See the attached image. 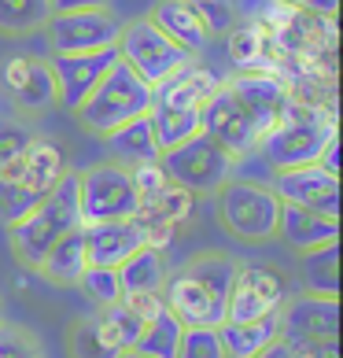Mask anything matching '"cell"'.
Listing matches in <instances>:
<instances>
[{"label": "cell", "mask_w": 343, "mask_h": 358, "mask_svg": "<svg viewBox=\"0 0 343 358\" xmlns=\"http://www.w3.org/2000/svg\"><path fill=\"white\" fill-rule=\"evenodd\" d=\"M236 266H240L236 259L214 255V251L210 255H196L177 273H166L163 303L184 329H192V325L218 329L226 322V303H229Z\"/></svg>", "instance_id": "1"}, {"label": "cell", "mask_w": 343, "mask_h": 358, "mask_svg": "<svg viewBox=\"0 0 343 358\" xmlns=\"http://www.w3.org/2000/svg\"><path fill=\"white\" fill-rule=\"evenodd\" d=\"M71 229H82V210H78V178L63 174L59 185L52 189L30 215H22L19 222L8 225V244L22 266L37 270L41 259L56 248Z\"/></svg>", "instance_id": "2"}, {"label": "cell", "mask_w": 343, "mask_h": 358, "mask_svg": "<svg viewBox=\"0 0 343 358\" xmlns=\"http://www.w3.org/2000/svg\"><path fill=\"white\" fill-rule=\"evenodd\" d=\"M333 137H336V122L328 111H321L318 103L288 100L281 118L258 141V152L273 170H295V166L318 163Z\"/></svg>", "instance_id": "3"}, {"label": "cell", "mask_w": 343, "mask_h": 358, "mask_svg": "<svg viewBox=\"0 0 343 358\" xmlns=\"http://www.w3.org/2000/svg\"><path fill=\"white\" fill-rule=\"evenodd\" d=\"M152 103H155V89L144 82L133 67H126V63L118 59L74 115L89 134L108 137L111 129L133 122V118H144L152 111Z\"/></svg>", "instance_id": "4"}, {"label": "cell", "mask_w": 343, "mask_h": 358, "mask_svg": "<svg viewBox=\"0 0 343 358\" xmlns=\"http://www.w3.org/2000/svg\"><path fill=\"white\" fill-rule=\"evenodd\" d=\"M233 163L229 152H221L210 137L196 134L192 141L177 144L159 155V166L170 185L192 192V196H214L226 181H233Z\"/></svg>", "instance_id": "5"}, {"label": "cell", "mask_w": 343, "mask_h": 358, "mask_svg": "<svg viewBox=\"0 0 343 358\" xmlns=\"http://www.w3.org/2000/svg\"><path fill=\"white\" fill-rule=\"evenodd\" d=\"M218 222L240 241H270L277 236V215L281 200L262 181H226L214 192Z\"/></svg>", "instance_id": "6"}, {"label": "cell", "mask_w": 343, "mask_h": 358, "mask_svg": "<svg viewBox=\"0 0 343 358\" xmlns=\"http://www.w3.org/2000/svg\"><path fill=\"white\" fill-rule=\"evenodd\" d=\"M78 178V210H82V225L92 222H122V218H137L140 210V196L133 189L126 166L118 163H96L85 166Z\"/></svg>", "instance_id": "7"}, {"label": "cell", "mask_w": 343, "mask_h": 358, "mask_svg": "<svg viewBox=\"0 0 343 358\" xmlns=\"http://www.w3.org/2000/svg\"><path fill=\"white\" fill-rule=\"evenodd\" d=\"M140 329H144V322L126 303L96 307L92 314L78 317L67 329V355L71 358H118L133 348Z\"/></svg>", "instance_id": "8"}, {"label": "cell", "mask_w": 343, "mask_h": 358, "mask_svg": "<svg viewBox=\"0 0 343 358\" xmlns=\"http://www.w3.org/2000/svg\"><path fill=\"white\" fill-rule=\"evenodd\" d=\"M118 59L126 67H133L152 89L163 85L166 78H174L181 67H189L196 56H189L181 45H174L170 37L155 26L152 19H137L126 22L122 34H118Z\"/></svg>", "instance_id": "9"}, {"label": "cell", "mask_w": 343, "mask_h": 358, "mask_svg": "<svg viewBox=\"0 0 343 358\" xmlns=\"http://www.w3.org/2000/svg\"><path fill=\"white\" fill-rule=\"evenodd\" d=\"M277 322H281L277 340L295 355H307L314 348H325V343H340V299L302 292V296L281 303Z\"/></svg>", "instance_id": "10"}, {"label": "cell", "mask_w": 343, "mask_h": 358, "mask_svg": "<svg viewBox=\"0 0 343 358\" xmlns=\"http://www.w3.org/2000/svg\"><path fill=\"white\" fill-rule=\"evenodd\" d=\"M48 37V52L52 56H71V52H100V48H115L122 22H118L108 8H85V11H59L48 15L41 26Z\"/></svg>", "instance_id": "11"}, {"label": "cell", "mask_w": 343, "mask_h": 358, "mask_svg": "<svg viewBox=\"0 0 343 358\" xmlns=\"http://www.w3.org/2000/svg\"><path fill=\"white\" fill-rule=\"evenodd\" d=\"M200 134L210 137L233 159L255 152L258 141H262V129L255 126V118L247 115V108L236 100V92L226 82H221V89L200 108Z\"/></svg>", "instance_id": "12"}, {"label": "cell", "mask_w": 343, "mask_h": 358, "mask_svg": "<svg viewBox=\"0 0 343 358\" xmlns=\"http://www.w3.org/2000/svg\"><path fill=\"white\" fill-rule=\"evenodd\" d=\"M288 299L281 270L251 262V266H236L229 303H226V322H255V317L277 314Z\"/></svg>", "instance_id": "13"}, {"label": "cell", "mask_w": 343, "mask_h": 358, "mask_svg": "<svg viewBox=\"0 0 343 358\" xmlns=\"http://www.w3.org/2000/svg\"><path fill=\"white\" fill-rule=\"evenodd\" d=\"M115 63H118V48L48 56V71H52V82H56V103L67 111H78Z\"/></svg>", "instance_id": "14"}, {"label": "cell", "mask_w": 343, "mask_h": 358, "mask_svg": "<svg viewBox=\"0 0 343 358\" xmlns=\"http://www.w3.org/2000/svg\"><path fill=\"white\" fill-rule=\"evenodd\" d=\"M270 189L277 192L281 203H295V207L314 210V215L340 222V178L321 170L318 163L295 166V170H277Z\"/></svg>", "instance_id": "15"}, {"label": "cell", "mask_w": 343, "mask_h": 358, "mask_svg": "<svg viewBox=\"0 0 343 358\" xmlns=\"http://www.w3.org/2000/svg\"><path fill=\"white\" fill-rule=\"evenodd\" d=\"M85 233V255L89 266H103V270H118L122 262L148 244V233L137 218H122V222H92L82 225Z\"/></svg>", "instance_id": "16"}, {"label": "cell", "mask_w": 343, "mask_h": 358, "mask_svg": "<svg viewBox=\"0 0 343 358\" xmlns=\"http://www.w3.org/2000/svg\"><path fill=\"white\" fill-rule=\"evenodd\" d=\"M0 82H4L8 96L19 111H45L56 103V82H52L48 59L11 56L4 67H0Z\"/></svg>", "instance_id": "17"}, {"label": "cell", "mask_w": 343, "mask_h": 358, "mask_svg": "<svg viewBox=\"0 0 343 358\" xmlns=\"http://www.w3.org/2000/svg\"><path fill=\"white\" fill-rule=\"evenodd\" d=\"M226 85L236 92V100L247 108V115L255 118V126L262 129V137H266V129L281 118L284 103L292 100L288 85L277 74H270V71H244V74L229 78Z\"/></svg>", "instance_id": "18"}, {"label": "cell", "mask_w": 343, "mask_h": 358, "mask_svg": "<svg viewBox=\"0 0 343 358\" xmlns=\"http://www.w3.org/2000/svg\"><path fill=\"white\" fill-rule=\"evenodd\" d=\"M63 174H67V155H63L59 144L41 141V137L26 148V155L19 159L15 166L4 170V178H15L22 189H30L34 196H48L59 185Z\"/></svg>", "instance_id": "19"}, {"label": "cell", "mask_w": 343, "mask_h": 358, "mask_svg": "<svg viewBox=\"0 0 343 358\" xmlns=\"http://www.w3.org/2000/svg\"><path fill=\"white\" fill-rule=\"evenodd\" d=\"M148 19L159 26L174 45H181L184 52H189V56L203 52L207 41H210V30H207V22L200 15V8H196V0H159Z\"/></svg>", "instance_id": "20"}, {"label": "cell", "mask_w": 343, "mask_h": 358, "mask_svg": "<svg viewBox=\"0 0 343 358\" xmlns=\"http://www.w3.org/2000/svg\"><path fill=\"white\" fill-rule=\"evenodd\" d=\"M277 236H284V244L295 248V251H310V248L340 241V222L325 218V215H314V210L295 207V203H281V215H277Z\"/></svg>", "instance_id": "21"}, {"label": "cell", "mask_w": 343, "mask_h": 358, "mask_svg": "<svg viewBox=\"0 0 343 358\" xmlns=\"http://www.w3.org/2000/svg\"><path fill=\"white\" fill-rule=\"evenodd\" d=\"M221 89V78L207 67H181L174 78H166L163 85H155V103H166V108H189V111H200L203 103Z\"/></svg>", "instance_id": "22"}, {"label": "cell", "mask_w": 343, "mask_h": 358, "mask_svg": "<svg viewBox=\"0 0 343 358\" xmlns=\"http://www.w3.org/2000/svg\"><path fill=\"white\" fill-rule=\"evenodd\" d=\"M111 152V163L126 166V170H137V166H148V163H159V144H155V134H152V122L148 115L144 118H133V122L111 129L108 137H103Z\"/></svg>", "instance_id": "23"}, {"label": "cell", "mask_w": 343, "mask_h": 358, "mask_svg": "<svg viewBox=\"0 0 343 358\" xmlns=\"http://www.w3.org/2000/svg\"><path fill=\"white\" fill-rule=\"evenodd\" d=\"M277 333H281L277 314L255 317V322H221L218 325L226 358H255V355L266 351L270 343H277Z\"/></svg>", "instance_id": "24"}, {"label": "cell", "mask_w": 343, "mask_h": 358, "mask_svg": "<svg viewBox=\"0 0 343 358\" xmlns=\"http://www.w3.org/2000/svg\"><path fill=\"white\" fill-rule=\"evenodd\" d=\"M118 285H122V299L126 296H155L166 285V259L163 248L144 244L140 251H133L122 266H118Z\"/></svg>", "instance_id": "25"}, {"label": "cell", "mask_w": 343, "mask_h": 358, "mask_svg": "<svg viewBox=\"0 0 343 358\" xmlns=\"http://www.w3.org/2000/svg\"><path fill=\"white\" fill-rule=\"evenodd\" d=\"M85 270H89V255H85V233L82 229H71L41 259V266H37V273L52 285H78Z\"/></svg>", "instance_id": "26"}, {"label": "cell", "mask_w": 343, "mask_h": 358, "mask_svg": "<svg viewBox=\"0 0 343 358\" xmlns=\"http://www.w3.org/2000/svg\"><path fill=\"white\" fill-rule=\"evenodd\" d=\"M299 273H302V285H307L310 296L340 299V241L302 251Z\"/></svg>", "instance_id": "27"}, {"label": "cell", "mask_w": 343, "mask_h": 358, "mask_svg": "<svg viewBox=\"0 0 343 358\" xmlns=\"http://www.w3.org/2000/svg\"><path fill=\"white\" fill-rule=\"evenodd\" d=\"M181 333H184V325L170 314V307H163L159 314H152L148 322H144L140 336L133 340V348H129V351H137L144 358H177Z\"/></svg>", "instance_id": "28"}, {"label": "cell", "mask_w": 343, "mask_h": 358, "mask_svg": "<svg viewBox=\"0 0 343 358\" xmlns=\"http://www.w3.org/2000/svg\"><path fill=\"white\" fill-rule=\"evenodd\" d=\"M148 122H152V134L159 152H170L177 144L192 141L200 134V111H189V108H166V103H152L148 111Z\"/></svg>", "instance_id": "29"}, {"label": "cell", "mask_w": 343, "mask_h": 358, "mask_svg": "<svg viewBox=\"0 0 343 358\" xmlns=\"http://www.w3.org/2000/svg\"><path fill=\"white\" fill-rule=\"evenodd\" d=\"M48 0H0V34H34L48 22Z\"/></svg>", "instance_id": "30"}, {"label": "cell", "mask_w": 343, "mask_h": 358, "mask_svg": "<svg viewBox=\"0 0 343 358\" xmlns=\"http://www.w3.org/2000/svg\"><path fill=\"white\" fill-rule=\"evenodd\" d=\"M226 45H229V59L240 71H258L262 52H266V34L258 26H229Z\"/></svg>", "instance_id": "31"}, {"label": "cell", "mask_w": 343, "mask_h": 358, "mask_svg": "<svg viewBox=\"0 0 343 358\" xmlns=\"http://www.w3.org/2000/svg\"><path fill=\"white\" fill-rule=\"evenodd\" d=\"M34 141H37V134L26 122H19V118H0V174L15 166Z\"/></svg>", "instance_id": "32"}, {"label": "cell", "mask_w": 343, "mask_h": 358, "mask_svg": "<svg viewBox=\"0 0 343 358\" xmlns=\"http://www.w3.org/2000/svg\"><path fill=\"white\" fill-rule=\"evenodd\" d=\"M78 288L96 303V307H115L122 303V285H118V270H103V266H89L82 273Z\"/></svg>", "instance_id": "33"}, {"label": "cell", "mask_w": 343, "mask_h": 358, "mask_svg": "<svg viewBox=\"0 0 343 358\" xmlns=\"http://www.w3.org/2000/svg\"><path fill=\"white\" fill-rule=\"evenodd\" d=\"M41 200H45V196H34L30 189H22L15 178L0 174V222H4V225L19 222L22 215H30Z\"/></svg>", "instance_id": "34"}, {"label": "cell", "mask_w": 343, "mask_h": 358, "mask_svg": "<svg viewBox=\"0 0 343 358\" xmlns=\"http://www.w3.org/2000/svg\"><path fill=\"white\" fill-rule=\"evenodd\" d=\"M177 358H226V348H221L218 329H207V325L184 329V333H181Z\"/></svg>", "instance_id": "35"}, {"label": "cell", "mask_w": 343, "mask_h": 358, "mask_svg": "<svg viewBox=\"0 0 343 358\" xmlns=\"http://www.w3.org/2000/svg\"><path fill=\"white\" fill-rule=\"evenodd\" d=\"M0 358H41V348L26 329L0 325Z\"/></svg>", "instance_id": "36"}, {"label": "cell", "mask_w": 343, "mask_h": 358, "mask_svg": "<svg viewBox=\"0 0 343 358\" xmlns=\"http://www.w3.org/2000/svg\"><path fill=\"white\" fill-rule=\"evenodd\" d=\"M277 4H288V8L310 11V15H321V19H336L340 0H277Z\"/></svg>", "instance_id": "37"}, {"label": "cell", "mask_w": 343, "mask_h": 358, "mask_svg": "<svg viewBox=\"0 0 343 358\" xmlns=\"http://www.w3.org/2000/svg\"><path fill=\"white\" fill-rule=\"evenodd\" d=\"M85 8H108V0H48L52 15H59V11H85Z\"/></svg>", "instance_id": "38"}, {"label": "cell", "mask_w": 343, "mask_h": 358, "mask_svg": "<svg viewBox=\"0 0 343 358\" xmlns=\"http://www.w3.org/2000/svg\"><path fill=\"white\" fill-rule=\"evenodd\" d=\"M318 166H321V170H328V174H336V178H340V141H336V137L325 144V152H321V159H318Z\"/></svg>", "instance_id": "39"}, {"label": "cell", "mask_w": 343, "mask_h": 358, "mask_svg": "<svg viewBox=\"0 0 343 358\" xmlns=\"http://www.w3.org/2000/svg\"><path fill=\"white\" fill-rule=\"evenodd\" d=\"M255 358H299V355H295L292 348H284L281 340H277V343H270V348L262 351V355H255Z\"/></svg>", "instance_id": "40"}, {"label": "cell", "mask_w": 343, "mask_h": 358, "mask_svg": "<svg viewBox=\"0 0 343 358\" xmlns=\"http://www.w3.org/2000/svg\"><path fill=\"white\" fill-rule=\"evenodd\" d=\"M299 358H340V343H325V348H314V351L299 355Z\"/></svg>", "instance_id": "41"}, {"label": "cell", "mask_w": 343, "mask_h": 358, "mask_svg": "<svg viewBox=\"0 0 343 358\" xmlns=\"http://www.w3.org/2000/svg\"><path fill=\"white\" fill-rule=\"evenodd\" d=\"M118 358H144V355H137V351H126V355H118Z\"/></svg>", "instance_id": "42"}, {"label": "cell", "mask_w": 343, "mask_h": 358, "mask_svg": "<svg viewBox=\"0 0 343 358\" xmlns=\"http://www.w3.org/2000/svg\"><path fill=\"white\" fill-rule=\"evenodd\" d=\"M0 325H4V303H0Z\"/></svg>", "instance_id": "43"}]
</instances>
